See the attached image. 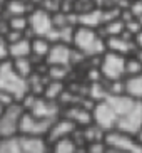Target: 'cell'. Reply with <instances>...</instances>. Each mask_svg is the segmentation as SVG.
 Returning <instances> with one entry per match:
<instances>
[{"mask_svg": "<svg viewBox=\"0 0 142 153\" xmlns=\"http://www.w3.org/2000/svg\"><path fill=\"white\" fill-rule=\"evenodd\" d=\"M74 49L85 56V57H99L107 51L105 47V37L97 32V29H87V27H77L74 36Z\"/></svg>", "mask_w": 142, "mask_h": 153, "instance_id": "6da1fadb", "label": "cell"}, {"mask_svg": "<svg viewBox=\"0 0 142 153\" xmlns=\"http://www.w3.org/2000/svg\"><path fill=\"white\" fill-rule=\"evenodd\" d=\"M0 91H5V93L12 94L18 103L29 93L27 79L22 77L20 74H17V71L13 69L10 59L0 62Z\"/></svg>", "mask_w": 142, "mask_h": 153, "instance_id": "7a4b0ae2", "label": "cell"}, {"mask_svg": "<svg viewBox=\"0 0 142 153\" xmlns=\"http://www.w3.org/2000/svg\"><path fill=\"white\" fill-rule=\"evenodd\" d=\"M125 57L127 56H120L111 51H105L100 56L99 69H100L104 81H114V79L125 77Z\"/></svg>", "mask_w": 142, "mask_h": 153, "instance_id": "3957f363", "label": "cell"}, {"mask_svg": "<svg viewBox=\"0 0 142 153\" xmlns=\"http://www.w3.org/2000/svg\"><path fill=\"white\" fill-rule=\"evenodd\" d=\"M55 120H42V118L34 116L32 113L23 111L20 123H18V135L22 136H45L49 135L50 126Z\"/></svg>", "mask_w": 142, "mask_h": 153, "instance_id": "277c9868", "label": "cell"}, {"mask_svg": "<svg viewBox=\"0 0 142 153\" xmlns=\"http://www.w3.org/2000/svg\"><path fill=\"white\" fill-rule=\"evenodd\" d=\"M23 106L20 103H13L7 106L4 114L0 116V138H13L18 136V123L23 114Z\"/></svg>", "mask_w": 142, "mask_h": 153, "instance_id": "5b68a950", "label": "cell"}, {"mask_svg": "<svg viewBox=\"0 0 142 153\" xmlns=\"http://www.w3.org/2000/svg\"><path fill=\"white\" fill-rule=\"evenodd\" d=\"M29 17V29L25 30V34L29 32V37H45L52 30L53 24H52V14H49L47 10L35 7Z\"/></svg>", "mask_w": 142, "mask_h": 153, "instance_id": "8992f818", "label": "cell"}, {"mask_svg": "<svg viewBox=\"0 0 142 153\" xmlns=\"http://www.w3.org/2000/svg\"><path fill=\"white\" fill-rule=\"evenodd\" d=\"M92 123H95L97 126H100L104 131H111L116 130L117 125V116L112 106L109 104L107 99L104 101H99V103H94L92 108Z\"/></svg>", "mask_w": 142, "mask_h": 153, "instance_id": "52a82bcc", "label": "cell"}, {"mask_svg": "<svg viewBox=\"0 0 142 153\" xmlns=\"http://www.w3.org/2000/svg\"><path fill=\"white\" fill-rule=\"evenodd\" d=\"M72 52L74 47L69 44H62V42H55L52 44L49 54L45 57L47 66H72Z\"/></svg>", "mask_w": 142, "mask_h": 153, "instance_id": "ba28073f", "label": "cell"}, {"mask_svg": "<svg viewBox=\"0 0 142 153\" xmlns=\"http://www.w3.org/2000/svg\"><path fill=\"white\" fill-rule=\"evenodd\" d=\"M105 47L107 51L111 52H116V54L120 56H129L130 52L135 51V42H134V37L129 36L127 32H122L120 36H111L105 37Z\"/></svg>", "mask_w": 142, "mask_h": 153, "instance_id": "9c48e42d", "label": "cell"}, {"mask_svg": "<svg viewBox=\"0 0 142 153\" xmlns=\"http://www.w3.org/2000/svg\"><path fill=\"white\" fill-rule=\"evenodd\" d=\"M59 111L60 109H59L57 101H50L44 96H37L32 108L29 109V113H32L37 118H42V120H57Z\"/></svg>", "mask_w": 142, "mask_h": 153, "instance_id": "30bf717a", "label": "cell"}, {"mask_svg": "<svg viewBox=\"0 0 142 153\" xmlns=\"http://www.w3.org/2000/svg\"><path fill=\"white\" fill-rule=\"evenodd\" d=\"M18 145L23 153H50V143L45 136L18 135Z\"/></svg>", "mask_w": 142, "mask_h": 153, "instance_id": "8fae6325", "label": "cell"}, {"mask_svg": "<svg viewBox=\"0 0 142 153\" xmlns=\"http://www.w3.org/2000/svg\"><path fill=\"white\" fill-rule=\"evenodd\" d=\"M77 130V126L74 121H70L69 118H57L53 125L50 126V131L47 135L49 143H53L60 138H65V136H72V133Z\"/></svg>", "mask_w": 142, "mask_h": 153, "instance_id": "7c38bea8", "label": "cell"}, {"mask_svg": "<svg viewBox=\"0 0 142 153\" xmlns=\"http://www.w3.org/2000/svg\"><path fill=\"white\" fill-rule=\"evenodd\" d=\"M77 27H87V29H97L104 25V10L102 9H87L82 12H77Z\"/></svg>", "mask_w": 142, "mask_h": 153, "instance_id": "4fadbf2b", "label": "cell"}, {"mask_svg": "<svg viewBox=\"0 0 142 153\" xmlns=\"http://www.w3.org/2000/svg\"><path fill=\"white\" fill-rule=\"evenodd\" d=\"M67 113L69 114H65V118L75 123L77 128H84L92 123V109H87L84 106H70Z\"/></svg>", "mask_w": 142, "mask_h": 153, "instance_id": "5bb4252c", "label": "cell"}, {"mask_svg": "<svg viewBox=\"0 0 142 153\" xmlns=\"http://www.w3.org/2000/svg\"><path fill=\"white\" fill-rule=\"evenodd\" d=\"M10 51V59H18V57H30L32 56V45H30V37L23 36L17 42L9 44Z\"/></svg>", "mask_w": 142, "mask_h": 153, "instance_id": "9a60e30c", "label": "cell"}, {"mask_svg": "<svg viewBox=\"0 0 142 153\" xmlns=\"http://www.w3.org/2000/svg\"><path fill=\"white\" fill-rule=\"evenodd\" d=\"M124 84H125V94L142 101V72L135 74V76H125Z\"/></svg>", "mask_w": 142, "mask_h": 153, "instance_id": "2e32d148", "label": "cell"}, {"mask_svg": "<svg viewBox=\"0 0 142 153\" xmlns=\"http://www.w3.org/2000/svg\"><path fill=\"white\" fill-rule=\"evenodd\" d=\"M79 145L74 140V136H65L57 141L50 143V153H77Z\"/></svg>", "mask_w": 142, "mask_h": 153, "instance_id": "e0dca14e", "label": "cell"}, {"mask_svg": "<svg viewBox=\"0 0 142 153\" xmlns=\"http://www.w3.org/2000/svg\"><path fill=\"white\" fill-rule=\"evenodd\" d=\"M30 45H32V57H37L40 61H45L50 47H52V44L47 41V37H32Z\"/></svg>", "mask_w": 142, "mask_h": 153, "instance_id": "ac0fdd59", "label": "cell"}, {"mask_svg": "<svg viewBox=\"0 0 142 153\" xmlns=\"http://www.w3.org/2000/svg\"><path fill=\"white\" fill-rule=\"evenodd\" d=\"M12 61V66L13 69L17 71V74H20L22 77L29 79V77L35 72V64L32 61V56L30 57H18V59H10Z\"/></svg>", "mask_w": 142, "mask_h": 153, "instance_id": "d6986e66", "label": "cell"}, {"mask_svg": "<svg viewBox=\"0 0 142 153\" xmlns=\"http://www.w3.org/2000/svg\"><path fill=\"white\" fill-rule=\"evenodd\" d=\"M32 4L23 2V0H7L5 4V12L9 17L12 15H29L35 7H30Z\"/></svg>", "mask_w": 142, "mask_h": 153, "instance_id": "ffe728a7", "label": "cell"}, {"mask_svg": "<svg viewBox=\"0 0 142 153\" xmlns=\"http://www.w3.org/2000/svg\"><path fill=\"white\" fill-rule=\"evenodd\" d=\"M65 91V86H64V81H49L45 82V88H44V93L42 96L50 101H59L60 96L64 94Z\"/></svg>", "mask_w": 142, "mask_h": 153, "instance_id": "44dd1931", "label": "cell"}, {"mask_svg": "<svg viewBox=\"0 0 142 153\" xmlns=\"http://www.w3.org/2000/svg\"><path fill=\"white\" fill-rule=\"evenodd\" d=\"M104 37H111V36H120L122 32L125 30V22L122 17H116L112 19V20H109V22L104 24Z\"/></svg>", "mask_w": 142, "mask_h": 153, "instance_id": "7402d4cb", "label": "cell"}, {"mask_svg": "<svg viewBox=\"0 0 142 153\" xmlns=\"http://www.w3.org/2000/svg\"><path fill=\"white\" fill-rule=\"evenodd\" d=\"M107 88L102 84L100 81H95V82H90L89 86V98L92 99L94 103H99V101H104L107 98Z\"/></svg>", "mask_w": 142, "mask_h": 153, "instance_id": "603a6c76", "label": "cell"}, {"mask_svg": "<svg viewBox=\"0 0 142 153\" xmlns=\"http://www.w3.org/2000/svg\"><path fill=\"white\" fill-rule=\"evenodd\" d=\"M7 24H9V29L25 34V30L29 29V17L27 15H12L7 19Z\"/></svg>", "mask_w": 142, "mask_h": 153, "instance_id": "cb8c5ba5", "label": "cell"}, {"mask_svg": "<svg viewBox=\"0 0 142 153\" xmlns=\"http://www.w3.org/2000/svg\"><path fill=\"white\" fill-rule=\"evenodd\" d=\"M69 66H47L49 81H64L69 74Z\"/></svg>", "mask_w": 142, "mask_h": 153, "instance_id": "d4e9b609", "label": "cell"}, {"mask_svg": "<svg viewBox=\"0 0 142 153\" xmlns=\"http://www.w3.org/2000/svg\"><path fill=\"white\" fill-rule=\"evenodd\" d=\"M0 153H23L20 145H18V136L2 138V141H0Z\"/></svg>", "mask_w": 142, "mask_h": 153, "instance_id": "484cf974", "label": "cell"}, {"mask_svg": "<svg viewBox=\"0 0 142 153\" xmlns=\"http://www.w3.org/2000/svg\"><path fill=\"white\" fill-rule=\"evenodd\" d=\"M75 25H64V27H57L59 30V42L62 44H69L72 45L74 44V36H75Z\"/></svg>", "mask_w": 142, "mask_h": 153, "instance_id": "4316f807", "label": "cell"}, {"mask_svg": "<svg viewBox=\"0 0 142 153\" xmlns=\"http://www.w3.org/2000/svg\"><path fill=\"white\" fill-rule=\"evenodd\" d=\"M142 72V62L135 56L134 57H125V76H135Z\"/></svg>", "mask_w": 142, "mask_h": 153, "instance_id": "83f0119b", "label": "cell"}, {"mask_svg": "<svg viewBox=\"0 0 142 153\" xmlns=\"http://www.w3.org/2000/svg\"><path fill=\"white\" fill-rule=\"evenodd\" d=\"M109 84L107 88V94L109 96H120L125 94V84H124V77L122 79H114V81H107Z\"/></svg>", "mask_w": 142, "mask_h": 153, "instance_id": "f1b7e54d", "label": "cell"}, {"mask_svg": "<svg viewBox=\"0 0 142 153\" xmlns=\"http://www.w3.org/2000/svg\"><path fill=\"white\" fill-rule=\"evenodd\" d=\"M85 152H87V153H105L107 152V145H105L104 140L90 141V143L85 145Z\"/></svg>", "mask_w": 142, "mask_h": 153, "instance_id": "f546056e", "label": "cell"}, {"mask_svg": "<svg viewBox=\"0 0 142 153\" xmlns=\"http://www.w3.org/2000/svg\"><path fill=\"white\" fill-rule=\"evenodd\" d=\"M10 59V51H9V42L0 36V62L9 61Z\"/></svg>", "mask_w": 142, "mask_h": 153, "instance_id": "4dcf8cb0", "label": "cell"}, {"mask_svg": "<svg viewBox=\"0 0 142 153\" xmlns=\"http://www.w3.org/2000/svg\"><path fill=\"white\" fill-rule=\"evenodd\" d=\"M129 14L132 15L134 19H137L142 15V2L141 0H132L129 4Z\"/></svg>", "mask_w": 142, "mask_h": 153, "instance_id": "1f68e13d", "label": "cell"}, {"mask_svg": "<svg viewBox=\"0 0 142 153\" xmlns=\"http://www.w3.org/2000/svg\"><path fill=\"white\" fill-rule=\"evenodd\" d=\"M13 103H18V101L13 98L12 94L5 93V91H0V104H2V106H5V108H7V106H12Z\"/></svg>", "mask_w": 142, "mask_h": 153, "instance_id": "d6a6232c", "label": "cell"}, {"mask_svg": "<svg viewBox=\"0 0 142 153\" xmlns=\"http://www.w3.org/2000/svg\"><path fill=\"white\" fill-rule=\"evenodd\" d=\"M134 42H135V45H137L139 49H142V29H141V32H137V34H135Z\"/></svg>", "mask_w": 142, "mask_h": 153, "instance_id": "836d02e7", "label": "cell"}, {"mask_svg": "<svg viewBox=\"0 0 142 153\" xmlns=\"http://www.w3.org/2000/svg\"><path fill=\"white\" fill-rule=\"evenodd\" d=\"M134 138H135V141H137L139 145H142V128L137 131V133H135V136H134Z\"/></svg>", "mask_w": 142, "mask_h": 153, "instance_id": "e575fe53", "label": "cell"}, {"mask_svg": "<svg viewBox=\"0 0 142 153\" xmlns=\"http://www.w3.org/2000/svg\"><path fill=\"white\" fill-rule=\"evenodd\" d=\"M105 153H127V152H122V150H116V148H109L107 146V152Z\"/></svg>", "mask_w": 142, "mask_h": 153, "instance_id": "d590c367", "label": "cell"}, {"mask_svg": "<svg viewBox=\"0 0 142 153\" xmlns=\"http://www.w3.org/2000/svg\"><path fill=\"white\" fill-rule=\"evenodd\" d=\"M4 111H5V106H2V104H0V116L4 114Z\"/></svg>", "mask_w": 142, "mask_h": 153, "instance_id": "8d00e7d4", "label": "cell"}, {"mask_svg": "<svg viewBox=\"0 0 142 153\" xmlns=\"http://www.w3.org/2000/svg\"><path fill=\"white\" fill-rule=\"evenodd\" d=\"M137 22L141 24V27H142V15H141V17H137Z\"/></svg>", "mask_w": 142, "mask_h": 153, "instance_id": "74e56055", "label": "cell"}, {"mask_svg": "<svg viewBox=\"0 0 142 153\" xmlns=\"http://www.w3.org/2000/svg\"><path fill=\"white\" fill-rule=\"evenodd\" d=\"M62 2H72V4H74V2H75V0H62Z\"/></svg>", "mask_w": 142, "mask_h": 153, "instance_id": "f35d334b", "label": "cell"}, {"mask_svg": "<svg viewBox=\"0 0 142 153\" xmlns=\"http://www.w3.org/2000/svg\"><path fill=\"white\" fill-rule=\"evenodd\" d=\"M0 141H2V138H0Z\"/></svg>", "mask_w": 142, "mask_h": 153, "instance_id": "ab89813d", "label": "cell"}, {"mask_svg": "<svg viewBox=\"0 0 142 153\" xmlns=\"http://www.w3.org/2000/svg\"><path fill=\"white\" fill-rule=\"evenodd\" d=\"M23 2H27V0H23Z\"/></svg>", "mask_w": 142, "mask_h": 153, "instance_id": "60d3db41", "label": "cell"}, {"mask_svg": "<svg viewBox=\"0 0 142 153\" xmlns=\"http://www.w3.org/2000/svg\"><path fill=\"white\" fill-rule=\"evenodd\" d=\"M141 2H142V0H141Z\"/></svg>", "mask_w": 142, "mask_h": 153, "instance_id": "b9f144b4", "label": "cell"}]
</instances>
